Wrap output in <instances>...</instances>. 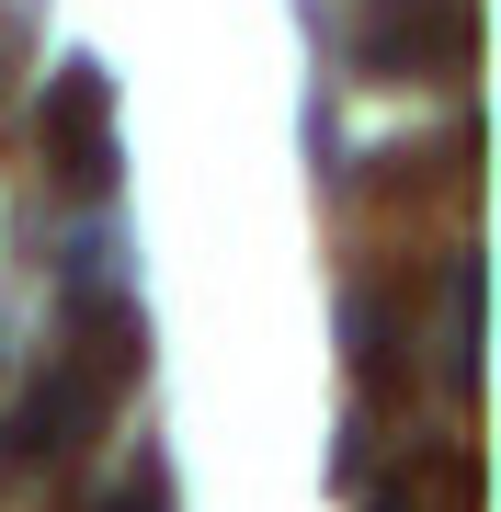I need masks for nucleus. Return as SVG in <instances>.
Segmentation results:
<instances>
[{
	"label": "nucleus",
	"instance_id": "nucleus-1",
	"mask_svg": "<svg viewBox=\"0 0 501 512\" xmlns=\"http://www.w3.org/2000/svg\"><path fill=\"white\" fill-rule=\"evenodd\" d=\"M46 160L69 194H103L114 183V80L92 57H69V69L46 80Z\"/></svg>",
	"mask_w": 501,
	"mask_h": 512
},
{
	"label": "nucleus",
	"instance_id": "nucleus-2",
	"mask_svg": "<svg viewBox=\"0 0 501 512\" xmlns=\"http://www.w3.org/2000/svg\"><path fill=\"white\" fill-rule=\"evenodd\" d=\"M365 57L376 69H422V57H467V12L456 0H376V23H365Z\"/></svg>",
	"mask_w": 501,
	"mask_h": 512
}]
</instances>
